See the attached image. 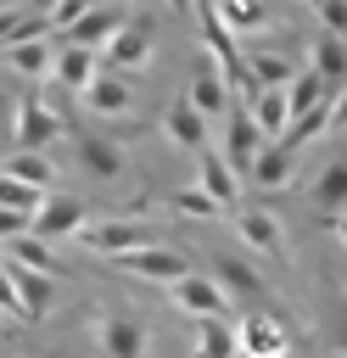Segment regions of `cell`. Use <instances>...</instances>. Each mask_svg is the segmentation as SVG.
I'll list each match as a JSON object with an SVG mask.
<instances>
[{
  "mask_svg": "<svg viewBox=\"0 0 347 358\" xmlns=\"http://www.w3.org/2000/svg\"><path fill=\"white\" fill-rule=\"evenodd\" d=\"M257 151H263V129L252 123V106H229V129H224V162L235 168V179H252Z\"/></svg>",
  "mask_w": 347,
  "mask_h": 358,
  "instance_id": "6da1fadb",
  "label": "cell"
},
{
  "mask_svg": "<svg viewBox=\"0 0 347 358\" xmlns=\"http://www.w3.org/2000/svg\"><path fill=\"white\" fill-rule=\"evenodd\" d=\"M11 134H17V151H45V145L62 134V117H56L39 95H22V101H17V123H11Z\"/></svg>",
  "mask_w": 347,
  "mask_h": 358,
  "instance_id": "7a4b0ae2",
  "label": "cell"
},
{
  "mask_svg": "<svg viewBox=\"0 0 347 358\" xmlns=\"http://www.w3.org/2000/svg\"><path fill=\"white\" fill-rule=\"evenodd\" d=\"M112 263L129 268V274H140V280H162V285H174V280L190 274V263H185L174 246H134V252H123V257H112Z\"/></svg>",
  "mask_w": 347,
  "mask_h": 358,
  "instance_id": "3957f363",
  "label": "cell"
},
{
  "mask_svg": "<svg viewBox=\"0 0 347 358\" xmlns=\"http://www.w3.org/2000/svg\"><path fill=\"white\" fill-rule=\"evenodd\" d=\"M174 302H179L190 319H229V291H224L218 280H201V274L174 280Z\"/></svg>",
  "mask_w": 347,
  "mask_h": 358,
  "instance_id": "277c9868",
  "label": "cell"
},
{
  "mask_svg": "<svg viewBox=\"0 0 347 358\" xmlns=\"http://www.w3.org/2000/svg\"><path fill=\"white\" fill-rule=\"evenodd\" d=\"M235 341H241L235 358H280V352H291V336H285V324L274 313H246V324L235 330Z\"/></svg>",
  "mask_w": 347,
  "mask_h": 358,
  "instance_id": "5b68a950",
  "label": "cell"
},
{
  "mask_svg": "<svg viewBox=\"0 0 347 358\" xmlns=\"http://www.w3.org/2000/svg\"><path fill=\"white\" fill-rule=\"evenodd\" d=\"M78 229H84V201H73V196H45V207L34 213V235L39 241H67Z\"/></svg>",
  "mask_w": 347,
  "mask_h": 358,
  "instance_id": "8992f818",
  "label": "cell"
},
{
  "mask_svg": "<svg viewBox=\"0 0 347 358\" xmlns=\"http://www.w3.org/2000/svg\"><path fill=\"white\" fill-rule=\"evenodd\" d=\"M78 95H84V106H90V112H101V117H123V112H129V101H134V90H129L118 73H95Z\"/></svg>",
  "mask_w": 347,
  "mask_h": 358,
  "instance_id": "52a82bcc",
  "label": "cell"
},
{
  "mask_svg": "<svg viewBox=\"0 0 347 358\" xmlns=\"http://www.w3.org/2000/svg\"><path fill=\"white\" fill-rule=\"evenodd\" d=\"M118 28H123V11H118V6H90V11L67 28V45H90V50H95V45H112Z\"/></svg>",
  "mask_w": 347,
  "mask_h": 358,
  "instance_id": "ba28073f",
  "label": "cell"
},
{
  "mask_svg": "<svg viewBox=\"0 0 347 358\" xmlns=\"http://www.w3.org/2000/svg\"><path fill=\"white\" fill-rule=\"evenodd\" d=\"M185 101H190L201 117H218V112L229 106V78H224L218 67H207V62H201V67H196V78H190V90H185Z\"/></svg>",
  "mask_w": 347,
  "mask_h": 358,
  "instance_id": "9c48e42d",
  "label": "cell"
},
{
  "mask_svg": "<svg viewBox=\"0 0 347 358\" xmlns=\"http://www.w3.org/2000/svg\"><path fill=\"white\" fill-rule=\"evenodd\" d=\"M146 62H151V39H146V28L123 22V28L112 34V45H106V73H118V67H146Z\"/></svg>",
  "mask_w": 347,
  "mask_h": 358,
  "instance_id": "30bf717a",
  "label": "cell"
},
{
  "mask_svg": "<svg viewBox=\"0 0 347 358\" xmlns=\"http://www.w3.org/2000/svg\"><path fill=\"white\" fill-rule=\"evenodd\" d=\"M101 347H106V358H140V352H146V324L112 313V319L101 324Z\"/></svg>",
  "mask_w": 347,
  "mask_h": 358,
  "instance_id": "8fae6325",
  "label": "cell"
},
{
  "mask_svg": "<svg viewBox=\"0 0 347 358\" xmlns=\"http://www.w3.org/2000/svg\"><path fill=\"white\" fill-rule=\"evenodd\" d=\"M162 129L174 134V145H185V151H207V117H201L190 101H174Z\"/></svg>",
  "mask_w": 347,
  "mask_h": 358,
  "instance_id": "7c38bea8",
  "label": "cell"
},
{
  "mask_svg": "<svg viewBox=\"0 0 347 358\" xmlns=\"http://www.w3.org/2000/svg\"><path fill=\"white\" fill-rule=\"evenodd\" d=\"M56 78L67 84V90H84L90 78H95V50L90 45H56Z\"/></svg>",
  "mask_w": 347,
  "mask_h": 358,
  "instance_id": "4fadbf2b",
  "label": "cell"
},
{
  "mask_svg": "<svg viewBox=\"0 0 347 358\" xmlns=\"http://www.w3.org/2000/svg\"><path fill=\"white\" fill-rule=\"evenodd\" d=\"M67 134H73V145H78V157H84V168H90V173H101V179H118V168H123L118 145H106L101 134H84V129H67Z\"/></svg>",
  "mask_w": 347,
  "mask_h": 358,
  "instance_id": "5bb4252c",
  "label": "cell"
},
{
  "mask_svg": "<svg viewBox=\"0 0 347 358\" xmlns=\"http://www.w3.org/2000/svg\"><path fill=\"white\" fill-rule=\"evenodd\" d=\"M313 201H319L330 218H341V213H347V157L319 168V179H313Z\"/></svg>",
  "mask_w": 347,
  "mask_h": 358,
  "instance_id": "9a60e30c",
  "label": "cell"
},
{
  "mask_svg": "<svg viewBox=\"0 0 347 358\" xmlns=\"http://www.w3.org/2000/svg\"><path fill=\"white\" fill-rule=\"evenodd\" d=\"M252 45V56H246V67H252V78L263 84V90H285L291 84V62L280 56V50H269V45H257V39H246Z\"/></svg>",
  "mask_w": 347,
  "mask_h": 358,
  "instance_id": "2e32d148",
  "label": "cell"
},
{
  "mask_svg": "<svg viewBox=\"0 0 347 358\" xmlns=\"http://www.w3.org/2000/svg\"><path fill=\"white\" fill-rule=\"evenodd\" d=\"M78 235H84L95 252H112V257H123V252H134V246H151L140 224H106V229H78Z\"/></svg>",
  "mask_w": 347,
  "mask_h": 358,
  "instance_id": "e0dca14e",
  "label": "cell"
},
{
  "mask_svg": "<svg viewBox=\"0 0 347 358\" xmlns=\"http://www.w3.org/2000/svg\"><path fill=\"white\" fill-rule=\"evenodd\" d=\"M241 341L229 330V319H196V358H235Z\"/></svg>",
  "mask_w": 347,
  "mask_h": 358,
  "instance_id": "ac0fdd59",
  "label": "cell"
},
{
  "mask_svg": "<svg viewBox=\"0 0 347 358\" xmlns=\"http://www.w3.org/2000/svg\"><path fill=\"white\" fill-rule=\"evenodd\" d=\"M252 123L263 129V134H285V123H291V95L285 90H263L257 101H252Z\"/></svg>",
  "mask_w": 347,
  "mask_h": 358,
  "instance_id": "d6986e66",
  "label": "cell"
},
{
  "mask_svg": "<svg viewBox=\"0 0 347 358\" xmlns=\"http://www.w3.org/2000/svg\"><path fill=\"white\" fill-rule=\"evenodd\" d=\"M196 157H201V190H207V196H218V201L229 207L241 179H235V168L224 162V151H196Z\"/></svg>",
  "mask_w": 347,
  "mask_h": 358,
  "instance_id": "ffe728a7",
  "label": "cell"
},
{
  "mask_svg": "<svg viewBox=\"0 0 347 358\" xmlns=\"http://www.w3.org/2000/svg\"><path fill=\"white\" fill-rule=\"evenodd\" d=\"M11 280H17L22 313H28V319H39V313L50 308V274H39V268H22V263H11Z\"/></svg>",
  "mask_w": 347,
  "mask_h": 358,
  "instance_id": "44dd1931",
  "label": "cell"
},
{
  "mask_svg": "<svg viewBox=\"0 0 347 358\" xmlns=\"http://www.w3.org/2000/svg\"><path fill=\"white\" fill-rule=\"evenodd\" d=\"M313 73L325 78V84H336V78H347V45H341V34H319L313 39Z\"/></svg>",
  "mask_w": 347,
  "mask_h": 358,
  "instance_id": "7402d4cb",
  "label": "cell"
},
{
  "mask_svg": "<svg viewBox=\"0 0 347 358\" xmlns=\"http://www.w3.org/2000/svg\"><path fill=\"white\" fill-rule=\"evenodd\" d=\"M213 11H218V22L229 34H246V28H263L269 22V6L263 0H213Z\"/></svg>",
  "mask_w": 347,
  "mask_h": 358,
  "instance_id": "603a6c76",
  "label": "cell"
},
{
  "mask_svg": "<svg viewBox=\"0 0 347 358\" xmlns=\"http://www.w3.org/2000/svg\"><path fill=\"white\" fill-rule=\"evenodd\" d=\"M285 179H291V151H285V145H263V151H257V162H252V185L280 190Z\"/></svg>",
  "mask_w": 347,
  "mask_h": 358,
  "instance_id": "cb8c5ba5",
  "label": "cell"
},
{
  "mask_svg": "<svg viewBox=\"0 0 347 358\" xmlns=\"http://www.w3.org/2000/svg\"><path fill=\"white\" fill-rule=\"evenodd\" d=\"M241 235H246V246H257V252L280 257V224H274V213H263V207L241 213Z\"/></svg>",
  "mask_w": 347,
  "mask_h": 358,
  "instance_id": "d4e9b609",
  "label": "cell"
},
{
  "mask_svg": "<svg viewBox=\"0 0 347 358\" xmlns=\"http://www.w3.org/2000/svg\"><path fill=\"white\" fill-rule=\"evenodd\" d=\"M0 56H6L17 73H28V78H39V73L56 62V50H50L45 39H28V45H0Z\"/></svg>",
  "mask_w": 347,
  "mask_h": 358,
  "instance_id": "484cf974",
  "label": "cell"
},
{
  "mask_svg": "<svg viewBox=\"0 0 347 358\" xmlns=\"http://www.w3.org/2000/svg\"><path fill=\"white\" fill-rule=\"evenodd\" d=\"M285 95H291V117H297V112H313L319 101H330V84L308 67V73H297V78L285 84Z\"/></svg>",
  "mask_w": 347,
  "mask_h": 358,
  "instance_id": "4316f807",
  "label": "cell"
},
{
  "mask_svg": "<svg viewBox=\"0 0 347 358\" xmlns=\"http://www.w3.org/2000/svg\"><path fill=\"white\" fill-rule=\"evenodd\" d=\"M0 173H11V179H22V185H39V190L56 179V173H50V162H45V151H11Z\"/></svg>",
  "mask_w": 347,
  "mask_h": 358,
  "instance_id": "83f0119b",
  "label": "cell"
},
{
  "mask_svg": "<svg viewBox=\"0 0 347 358\" xmlns=\"http://www.w3.org/2000/svg\"><path fill=\"white\" fill-rule=\"evenodd\" d=\"M0 207H17V213H39L45 207V190L39 185H22V179H11V173H0Z\"/></svg>",
  "mask_w": 347,
  "mask_h": 358,
  "instance_id": "f1b7e54d",
  "label": "cell"
},
{
  "mask_svg": "<svg viewBox=\"0 0 347 358\" xmlns=\"http://www.w3.org/2000/svg\"><path fill=\"white\" fill-rule=\"evenodd\" d=\"M213 280H218L224 291H246V296H257V291H263V280H257L246 263H235V257H218V263H213Z\"/></svg>",
  "mask_w": 347,
  "mask_h": 358,
  "instance_id": "f546056e",
  "label": "cell"
},
{
  "mask_svg": "<svg viewBox=\"0 0 347 358\" xmlns=\"http://www.w3.org/2000/svg\"><path fill=\"white\" fill-rule=\"evenodd\" d=\"M11 263H22V268H39V274H50V241H39L34 229H28V235H17V241H11Z\"/></svg>",
  "mask_w": 347,
  "mask_h": 358,
  "instance_id": "4dcf8cb0",
  "label": "cell"
},
{
  "mask_svg": "<svg viewBox=\"0 0 347 358\" xmlns=\"http://www.w3.org/2000/svg\"><path fill=\"white\" fill-rule=\"evenodd\" d=\"M218 207H224V201H218V196H207L201 185H190V190H174V213H179V218H213Z\"/></svg>",
  "mask_w": 347,
  "mask_h": 358,
  "instance_id": "1f68e13d",
  "label": "cell"
},
{
  "mask_svg": "<svg viewBox=\"0 0 347 358\" xmlns=\"http://www.w3.org/2000/svg\"><path fill=\"white\" fill-rule=\"evenodd\" d=\"M313 11L325 17V28H330V34H341V39H347V0H313Z\"/></svg>",
  "mask_w": 347,
  "mask_h": 358,
  "instance_id": "d6a6232c",
  "label": "cell"
},
{
  "mask_svg": "<svg viewBox=\"0 0 347 358\" xmlns=\"http://www.w3.org/2000/svg\"><path fill=\"white\" fill-rule=\"evenodd\" d=\"M0 313L28 319V313H22V296H17V280H11V263H0Z\"/></svg>",
  "mask_w": 347,
  "mask_h": 358,
  "instance_id": "836d02e7",
  "label": "cell"
},
{
  "mask_svg": "<svg viewBox=\"0 0 347 358\" xmlns=\"http://www.w3.org/2000/svg\"><path fill=\"white\" fill-rule=\"evenodd\" d=\"M90 6H95V0H62V6L50 11V28H62V34H67V28H73V22H78Z\"/></svg>",
  "mask_w": 347,
  "mask_h": 358,
  "instance_id": "e575fe53",
  "label": "cell"
},
{
  "mask_svg": "<svg viewBox=\"0 0 347 358\" xmlns=\"http://www.w3.org/2000/svg\"><path fill=\"white\" fill-rule=\"evenodd\" d=\"M28 229H34V218H28V213L0 207V241H17V235H28Z\"/></svg>",
  "mask_w": 347,
  "mask_h": 358,
  "instance_id": "d590c367",
  "label": "cell"
},
{
  "mask_svg": "<svg viewBox=\"0 0 347 358\" xmlns=\"http://www.w3.org/2000/svg\"><path fill=\"white\" fill-rule=\"evenodd\" d=\"M22 17H28V6H11V11H0V45L17 34V22H22Z\"/></svg>",
  "mask_w": 347,
  "mask_h": 358,
  "instance_id": "8d00e7d4",
  "label": "cell"
},
{
  "mask_svg": "<svg viewBox=\"0 0 347 358\" xmlns=\"http://www.w3.org/2000/svg\"><path fill=\"white\" fill-rule=\"evenodd\" d=\"M11 123H17V106H11V95L0 90V134H11Z\"/></svg>",
  "mask_w": 347,
  "mask_h": 358,
  "instance_id": "74e56055",
  "label": "cell"
},
{
  "mask_svg": "<svg viewBox=\"0 0 347 358\" xmlns=\"http://www.w3.org/2000/svg\"><path fill=\"white\" fill-rule=\"evenodd\" d=\"M330 123H336V129H347V90L330 101Z\"/></svg>",
  "mask_w": 347,
  "mask_h": 358,
  "instance_id": "f35d334b",
  "label": "cell"
},
{
  "mask_svg": "<svg viewBox=\"0 0 347 358\" xmlns=\"http://www.w3.org/2000/svg\"><path fill=\"white\" fill-rule=\"evenodd\" d=\"M336 352H347V302L336 308Z\"/></svg>",
  "mask_w": 347,
  "mask_h": 358,
  "instance_id": "ab89813d",
  "label": "cell"
},
{
  "mask_svg": "<svg viewBox=\"0 0 347 358\" xmlns=\"http://www.w3.org/2000/svg\"><path fill=\"white\" fill-rule=\"evenodd\" d=\"M22 6H28V11H39V17H50V11L62 6V0H22Z\"/></svg>",
  "mask_w": 347,
  "mask_h": 358,
  "instance_id": "60d3db41",
  "label": "cell"
},
{
  "mask_svg": "<svg viewBox=\"0 0 347 358\" xmlns=\"http://www.w3.org/2000/svg\"><path fill=\"white\" fill-rule=\"evenodd\" d=\"M330 229H336V235H341V246H347V213H341V218H330Z\"/></svg>",
  "mask_w": 347,
  "mask_h": 358,
  "instance_id": "b9f144b4",
  "label": "cell"
},
{
  "mask_svg": "<svg viewBox=\"0 0 347 358\" xmlns=\"http://www.w3.org/2000/svg\"><path fill=\"white\" fill-rule=\"evenodd\" d=\"M168 6H174V11H190V0H168Z\"/></svg>",
  "mask_w": 347,
  "mask_h": 358,
  "instance_id": "7bdbcfd3",
  "label": "cell"
},
{
  "mask_svg": "<svg viewBox=\"0 0 347 358\" xmlns=\"http://www.w3.org/2000/svg\"><path fill=\"white\" fill-rule=\"evenodd\" d=\"M95 6H118V0H95Z\"/></svg>",
  "mask_w": 347,
  "mask_h": 358,
  "instance_id": "ee69618b",
  "label": "cell"
},
{
  "mask_svg": "<svg viewBox=\"0 0 347 358\" xmlns=\"http://www.w3.org/2000/svg\"><path fill=\"white\" fill-rule=\"evenodd\" d=\"M280 358H297V352H280Z\"/></svg>",
  "mask_w": 347,
  "mask_h": 358,
  "instance_id": "f6af8a7d",
  "label": "cell"
},
{
  "mask_svg": "<svg viewBox=\"0 0 347 358\" xmlns=\"http://www.w3.org/2000/svg\"><path fill=\"white\" fill-rule=\"evenodd\" d=\"M336 358H347V352H336Z\"/></svg>",
  "mask_w": 347,
  "mask_h": 358,
  "instance_id": "bcb514c9",
  "label": "cell"
},
{
  "mask_svg": "<svg viewBox=\"0 0 347 358\" xmlns=\"http://www.w3.org/2000/svg\"><path fill=\"white\" fill-rule=\"evenodd\" d=\"M308 6H313V0H308Z\"/></svg>",
  "mask_w": 347,
  "mask_h": 358,
  "instance_id": "7dc6e473",
  "label": "cell"
}]
</instances>
